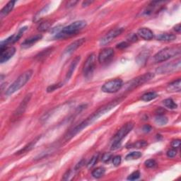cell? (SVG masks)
<instances>
[{"label":"cell","mask_w":181,"mask_h":181,"mask_svg":"<svg viewBox=\"0 0 181 181\" xmlns=\"http://www.w3.org/2000/svg\"><path fill=\"white\" fill-rule=\"evenodd\" d=\"M164 105L170 109H175L178 108V105L173 101L171 98H167L163 101Z\"/></svg>","instance_id":"83f0119b"},{"label":"cell","mask_w":181,"mask_h":181,"mask_svg":"<svg viewBox=\"0 0 181 181\" xmlns=\"http://www.w3.org/2000/svg\"><path fill=\"white\" fill-rule=\"evenodd\" d=\"M154 75L153 73H146L144 75L139 76L138 77L134 79L131 81L127 84V90H132L135 88L138 87V86H141L144 84L147 83V81H149L154 78Z\"/></svg>","instance_id":"ba28073f"},{"label":"cell","mask_w":181,"mask_h":181,"mask_svg":"<svg viewBox=\"0 0 181 181\" xmlns=\"http://www.w3.org/2000/svg\"><path fill=\"white\" fill-rule=\"evenodd\" d=\"M176 38V35L172 34H163L159 35H158L157 40L159 41H164V42H170L173 40H175Z\"/></svg>","instance_id":"7402d4cb"},{"label":"cell","mask_w":181,"mask_h":181,"mask_svg":"<svg viewBox=\"0 0 181 181\" xmlns=\"http://www.w3.org/2000/svg\"><path fill=\"white\" fill-rule=\"evenodd\" d=\"M42 38V35H34V36H32L28 39L25 40L24 42L22 43L21 44V47L23 48H29L30 47H31L34 45L35 43H36L38 40H40Z\"/></svg>","instance_id":"9a60e30c"},{"label":"cell","mask_w":181,"mask_h":181,"mask_svg":"<svg viewBox=\"0 0 181 181\" xmlns=\"http://www.w3.org/2000/svg\"><path fill=\"white\" fill-rule=\"evenodd\" d=\"M167 91L169 92L173 93V92H180L181 90V81L180 79L175 80L173 82L170 83L167 86Z\"/></svg>","instance_id":"e0dca14e"},{"label":"cell","mask_w":181,"mask_h":181,"mask_svg":"<svg viewBox=\"0 0 181 181\" xmlns=\"http://www.w3.org/2000/svg\"><path fill=\"white\" fill-rule=\"evenodd\" d=\"M96 67V55L91 54L88 56L84 65L83 73L86 77H88L92 75Z\"/></svg>","instance_id":"30bf717a"},{"label":"cell","mask_w":181,"mask_h":181,"mask_svg":"<svg viewBox=\"0 0 181 181\" xmlns=\"http://www.w3.org/2000/svg\"><path fill=\"white\" fill-rule=\"evenodd\" d=\"M121 161L122 159L120 156H114L113 159V164L114 165H115V166H118V165L120 164Z\"/></svg>","instance_id":"d590c367"},{"label":"cell","mask_w":181,"mask_h":181,"mask_svg":"<svg viewBox=\"0 0 181 181\" xmlns=\"http://www.w3.org/2000/svg\"><path fill=\"white\" fill-rule=\"evenodd\" d=\"M167 156L169 157V158H173L176 156L177 154V151L175 150V149H170L169 151L167 152Z\"/></svg>","instance_id":"8d00e7d4"},{"label":"cell","mask_w":181,"mask_h":181,"mask_svg":"<svg viewBox=\"0 0 181 181\" xmlns=\"http://www.w3.org/2000/svg\"><path fill=\"white\" fill-rule=\"evenodd\" d=\"M16 49L14 47H4L1 48L0 52V62L4 63L8 61L14 56Z\"/></svg>","instance_id":"7c38bea8"},{"label":"cell","mask_w":181,"mask_h":181,"mask_svg":"<svg viewBox=\"0 0 181 181\" xmlns=\"http://www.w3.org/2000/svg\"><path fill=\"white\" fill-rule=\"evenodd\" d=\"M147 144H148L146 141L142 140V141H138V142H134V143L133 144H131L127 148H137V149H139V148H142V147H146Z\"/></svg>","instance_id":"f546056e"},{"label":"cell","mask_w":181,"mask_h":181,"mask_svg":"<svg viewBox=\"0 0 181 181\" xmlns=\"http://www.w3.org/2000/svg\"><path fill=\"white\" fill-rule=\"evenodd\" d=\"M123 86V82L120 79H115L110 80L104 84L102 86L101 90L104 93H114L118 92Z\"/></svg>","instance_id":"8992f818"},{"label":"cell","mask_w":181,"mask_h":181,"mask_svg":"<svg viewBox=\"0 0 181 181\" xmlns=\"http://www.w3.org/2000/svg\"><path fill=\"white\" fill-rule=\"evenodd\" d=\"M134 127V124L132 122H129L124 124L120 129H119L118 132L115 134L113 139H112V146L111 149L115 150L118 149L120 146L121 141L126 137L127 134H128L132 131V128Z\"/></svg>","instance_id":"5b68a950"},{"label":"cell","mask_w":181,"mask_h":181,"mask_svg":"<svg viewBox=\"0 0 181 181\" xmlns=\"http://www.w3.org/2000/svg\"><path fill=\"white\" fill-rule=\"evenodd\" d=\"M98 159H99V154H94L93 157L91 158V160L89 161V162L88 163V164H87L88 169H91V168H93L94 165L97 164Z\"/></svg>","instance_id":"f1b7e54d"},{"label":"cell","mask_w":181,"mask_h":181,"mask_svg":"<svg viewBox=\"0 0 181 181\" xmlns=\"http://www.w3.org/2000/svg\"><path fill=\"white\" fill-rule=\"evenodd\" d=\"M31 97H32L31 93L27 94V95L25 96V98L23 99V101H21V103H20L19 107H18L16 109V111H15L14 112V113H13V115L11 117V120L13 121L16 120L21 118L23 115H24L25 110L27 108L28 105H29L30 99H31Z\"/></svg>","instance_id":"9c48e42d"},{"label":"cell","mask_w":181,"mask_h":181,"mask_svg":"<svg viewBox=\"0 0 181 181\" xmlns=\"http://www.w3.org/2000/svg\"><path fill=\"white\" fill-rule=\"evenodd\" d=\"M145 166L149 168V169H152V168H154L156 165V161L154 159H149L147 160L146 161L144 162Z\"/></svg>","instance_id":"d6a6232c"},{"label":"cell","mask_w":181,"mask_h":181,"mask_svg":"<svg viewBox=\"0 0 181 181\" xmlns=\"http://www.w3.org/2000/svg\"><path fill=\"white\" fill-rule=\"evenodd\" d=\"M114 55V50L111 48H107L101 51L98 55V61L101 63L108 62Z\"/></svg>","instance_id":"4fadbf2b"},{"label":"cell","mask_w":181,"mask_h":181,"mask_svg":"<svg viewBox=\"0 0 181 181\" xmlns=\"http://www.w3.org/2000/svg\"><path fill=\"white\" fill-rule=\"evenodd\" d=\"M80 60H81L80 56H77V57H76L75 59H74L72 64H71L70 66V68H69L68 72L67 73V75H66V80H69L71 77H72L73 73L75 70L76 65H78L79 62Z\"/></svg>","instance_id":"ac0fdd59"},{"label":"cell","mask_w":181,"mask_h":181,"mask_svg":"<svg viewBox=\"0 0 181 181\" xmlns=\"http://www.w3.org/2000/svg\"><path fill=\"white\" fill-rule=\"evenodd\" d=\"M128 40L129 41H130L132 43H134V42H136L137 40V35H134V34H132L131 35L129 38H128Z\"/></svg>","instance_id":"7bdbcfd3"},{"label":"cell","mask_w":181,"mask_h":181,"mask_svg":"<svg viewBox=\"0 0 181 181\" xmlns=\"http://www.w3.org/2000/svg\"><path fill=\"white\" fill-rule=\"evenodd\" d=\"M85 164V161L84 160V159H82L81 161H80L77 164H76V165L75 166V170H79L81 167L83 166Z\"/></svg>","instance_id":"ab89813d"},{"label":"cell","mask_w":181,"mask_h":181,"mask_svg":"<svg viewBox=\"0 0 181 181\" xmlns=\"http://www.w3.org/2000/svg\"><path fill=\"white\" fill-rule=\"evenodd\" d=\"M122 100V98H117L115 100L111 101V103L107 104L106 106H103L101 107V108H99L98 111H96L95 113H93L91 115H90L88 118H86L85 120L81 122L80 124H79L78 125L72 128L71 130L69 131L65 135V139L67 140H70L72 139L74 137H75V135L79 133L81 131H82L84 129L87 127L88 125H90L93 123V122L97 120L101 116L103 115L104 114L108 113L111 109L114 108L116 106H118L120 103H121Z\"/></svg>","instance_id":"6da1fadb"},{"label":"cell","mask_w":181,"mask_h":181,"mask_svg":"<svg viewBox=\"0 0 181 181\" xmlns=\"http://www.w3.org/2000/svg\"><path fill=\"white\" fill-rule=\"evenodd\" d=\"M86 22L85 21H77L70 24L67 26L64 27L59 33L55 35V38L56 39H65L73 35H76L84 28L86 27Z\"/></svg>","instance_id":"7a4b0ae2"},{"label":"cell","mask_w":181,"mask_h":181,"mask_svg":"<svg viewBox=\"0 0 181 181\" xmlns=\"http://www.w3.org/2000/svg\"><path fill=\"white\" fill-rule=\"evenodd\" d=\"M180 145V139H175L171 142V147L173 149H177L179 148Z\"/></svg>","instance_id":"74e56055"},{"label":"cell","mask_w":181,"mask_h":181,"mask_svg":"<svg viewBox=\"0 0 181 181\" xmlns=\"http://www.w3.org/2000/svg\"><path fill=\"white\" fill-rule=\"evenodd\" d=\"M180 59H178L175 61L168 62L165 65L158 67L156 70V73L159 75H164V74L172 73L176 72L180 70Z\"/></svg>","instance_id":"52a82bcc"},{"label":"cell","mask_w":181,"mask_h":181,"mask_svg":"<svg viewBox=\"0 0 181 181\" xmlns=\"http://www.w3.org/2000/svg\"><path fill=\"white\" fill-rule=\"evenodd\" d=\"M112 157H113V155H112L111 153H106V154H104L103 155V156H102V161H103L104 163L109 162L112 159Z\"/></svg>","instance_id":"e575fe53"},{"label":"cell","mask_w":181,"mask_h":181,"mask_svg":"<svg viewBox=\"0 0 181 181\" xmlns=\"http://www.w3.org/2000/svg\"><path fill=\"white\" fill-rule=\"evenodd\" d=\"M106 173V169L103 167H98L96 168V169H94L92 171V175L93 177L95 178H100L102 176H103V175Z\"/></svg>","instance_id":"484cf974"},{"label":"cell","mask_w":181,"mask_h":181,"mask_svg":"<svg viewBox=\"0 0 181 181\" xmlns=\"http://www.w3.org/2000/svg\"><path fill=\"white\" fill-rule=\"evenodd\" d=\"M149 54L147 52H142L137 57V62L140 65H143L146 63Z\"/></svg>","instance_id":"603a6c76"},{"label":"cell","mask_w":181,"mask_h":181,"mask_svg":"<svg viewBox=\"0 0 181 181\" xmlns=\"http://www.w3.org/2000/svg\"><path fill=\"white\" fill-rule=\"evenodd\" d=\"M85 38H81V39L76 40L75 42L71 43V44L66 48V49L64 51V55H71L75 52L76 50H77L85 42Z\"/></svg>","instance_id":"5bb4252c"},{"label":"cell","mask_w":181,"mask_h":181,"mask_svg":"<svg viewBox=\"0 0 181 181\" xmlns=\"http://www.w3.org/2000/svg\"><path fill=\"white\" fill-rule=\"evenodd\" d=\"M165 112V110L164 108H161V107H159V108H158L156 110V115H164Z\"/></svg>","instance_id":"60d3db41"},{"label":"cell","mask_w":181,"mask_h":181,"mask_svg":"<svg viewBox=\"0 0 181 181\" xmlns=\"http://www.w3.org/2000/svg\"><path fill=\"white\" fill-rule=\"evenodd\" d=\"M157 96L158 95L156 92H154V91H151V92H148L144 93V95H142L141 97V100L143 101L148 102L154 100V99L156 98Z\"/></svg>","instance_id":"cb8c5ba5"},{"label":"cell","mask_w":181,"mask_h":181,"mask_svg":"<svg viewBox=\"0 0 181 181\" xmlns=\"http://www.w3.org/2000/svg\"><path fill=\"white\" fill-rule=\"evenodd\" d=\"M77 1H71V2H69L67 4V7H72L74 6H75L76 4H77Z\"/></svg>","instance_id":"ee69618b"},{"label":"cell","mask_w":181,"mask_h":181,"mask_svg":"<svg viewBox=\"0 0 181 181\" xmlns=\"http://www.w3.org/2000/svg\"><path fill=\"white\" fill-rule=\"evenodd\" d=\"M155 122L159 126H164L168 123V118L164 116V115H156L155 118Z\"/></svg>","instance_id":"d4e9b609"},{"label":"cell","mask_w":181,"mask_h":181,"mask_svg":"<svg viewBox=\"0 0 181 181\" xmlns=\"http://www.w3.org/2000/svg\"><path fill=\"white\" fill-rule=\"evenodd\" d=\"M51 26V23L50 21H45L41 23L38 26V30L40 31H46L48 29H50V27Z\"/></svg>","instance_id":"4dcf8cb0"},{"label":"cell","mask_w":181,"mask_h":181,"mask_svg":"<svg viewBox=\"0 0 181 181\" xmlns=\"http://www.w3.org/2000/svg\"><path fill=\"white\" fill-rule=\"evenodd\" d=\"M52 50L53 48H48L47 49L43 50L42 52H39L36 56H35V59L38 61H43L46 59L48 56L52 53Z\"/></svg>","instance_id":"ffe728a7"},{"label":"cell","mask_w":181,"mask_h":181,"mask_svg":"<svg viewBox=\"0 0 181 181\" xmlns=\"http://www.w3.org/2000/svg\"><path fill=\"white\" fill-rule=\"evenodd\" d=\"M124 31L123 28H118V29L111 30V31L108 32L105 36H104L100 41L101 45H108L110 43L113 41V39H115L116 37L119 36L120 35L122 34V33Z\"/></svg>","instance_id":"8fae6325"},{"label":"cell","mask_w":181,"mask_h":181,"mask_svg":"<svg viewBox=\"0 0 181 181\" xmlns=\"http://www.w3.org/2000/svg\"><path fill=\"white\" fill-rule=\"evenodd\" d=\"M63 86V84L62 83H57V84H52L48 86L47 88V91L48 93H50V92H52V91H55L56 89L57 88H60V87H62Z\"/></svg>","instance_id":"1f68e13d"},{"label":"cell","mask_w":181,"mask_h":181,"mask_svg":"<svg viewBox=\"0 0 181 181\" xmlns=\"http://www.w3.org/2000/svg\"><path fill=\"white\" fill-rule=\"evenodd\" d=\"M180 54V46L169 47L159 51L154 56V62H162Z\"/></svg>","instance_id":"277c9868"},{"label":"cell","mask_w":181,"mask_h":181,"mask_svg":"<svg viewBox=\"0 0 181 181\" xmlns=\"http://www.w3.org/2000/svg\"><path fill=\"white\" fill-rule=\"evenodd\" d=\"M128 46L129 44L127 42H122L117 45V48H118V49H124V48H126Z\"/></svg>","instance_id":"f35d334b"},{"label":"cell","mask_w":181,"mask_h":181,"mask_svg":"<svg viewBox=\"0 0 181 181\" xmlns=\"http://www.w3.org/2000/svg\"><path fill=\"white\" fill-rule=\"evenodd\" d=\"M39 138H40V137H38V138L35 139L34 141H32L31 142H30L29 144H28L27 145H25L24 147H23L21 149H20L19 152H16V154H18V155H19V154H25V153L30 152V150H31L33 148L35 147V144H36V142H37V141H38V139H39Z\"/></svg>","instance_id":"44dd1931"},{"label":"cell","mask_w":181,"mask_h":181,"mask_svg":"<svg viewBox=\"0 0 181 181\" xmlns=\"http://www.w3.org/2000/svg\"><path fill=\"white\" fill-rule=\"evenodd\" d=\"M33 73H34L33 71L29 70L20 75L14 81V82L7 88V90L6 91V95H11V94L16 92L17 91H19L20 88H21L30 80V79L31 78L33 75Z\"/></svg>","instance_id":"3957f363"},{"label":"cell","mask_w":181,"mask_h":181,"mask_svg":"<svg viewBox=\"0 0 181 181\" xmlns=\"http://www.w3.org/2000/svg\"><path fill=\"white\" fill-rule=\"evenodd\" d=\"M142 154L141 152H133L128 154L125 157V160L130 161V160H135L138 159L140 157H142Z\"/></svg>","instance_id":"4316f807"},{"label":"cell","mask_w":181,"mask_h":181,"mask_svg":"<svg viewBox=\"0 0 181 181\" xmlns=\"http://www.w3.org/2000/svg\"><path fill=\"white\" fill-rule=\"evenodd\" d=\"M174 30L178 33H180V31H181L180 24H178L177 25H175V26H174Z\"/></svg>","instance_id":"f6af8a7d"},{"label":"cell","mask_w":181,"mask_h":181,"mask_svg":"<svg viewBox=\"0 0 181 181\" xmlns=\"http://www.w3.org/2000/svg\"><path fill=\"white\" fill-rule=\"evenodd\" d=\"M140 177V173L139 171H134L132 173H131L130 175H129L128 178H127V180H135L139 179Z\"/></svg>","instance_id":"836d02e7"},{"label":"cell","mask_w":181,"mask_h":181,"mask_svg":"<svg viewBox=\"0 0 181 181\" xmlns=\"http://www.w3.org/2000/svg\"><path fill=\"white\" fill-rule=\"evenodd\" d=\"M142 129H143V132H149L152 129V127L150 126L149 124H146V125H144Z\"/></svg>","instance_id":"b9f144b4"},{"label":"cell","mask_w":181,"mask_h":181,"mask_svg":"<svg viewBox=\"0 0 181 181\" xmlns=\"http://www.w3.org/2000/svg\"><path fill=\"white\" fill-rule=\"evenodd\" d=\"M93 2H91V1H85V2H83V4H82V6L84 7H87L88 6L89 4H91V3H93Z\"/></svg>","instance_id":"bcb514c9"},{"label":"cell","mask_w":181,"mask_h":181,"mask_svg":"<svg viewBox=\"0 0 181 181\" xmlns=\"http://www.w3.org/2000/svg\"><path fill=\"white\" fill-rule=\"evenodd\" d=\"M138 35L146 40H150L154 38V33L148 28H141L138 30Z\"/></svg>","instance_id":"2e32d148"},{"label":"cell","mask_w":181,"mask_h":181,"mask_svg":"<svg viewBox=\"0 0 181 181\" xmlns=\"http://www.w3.org/2000/svg\"><path fill=\"white\" fill-rule=\"evenodd\" d=\"M15 3L16 2L15 1H10L5 6L3 9L1 10V13H0V16L1 18H4V16H6L7 15H8L10 12L11 11V10L14 8Z\"/></svg>","instance_id":"d6986e66"}]
</instances>
